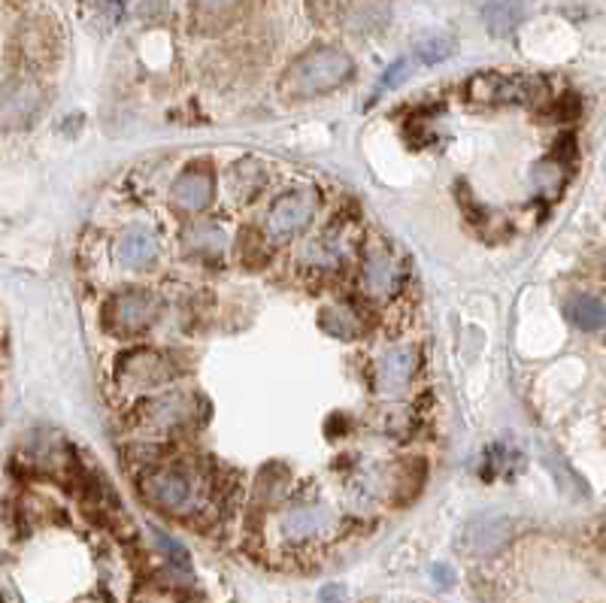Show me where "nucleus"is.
<instances>
[{
  "mask_svg": "<svg viewBox=\"0 0 606 603\" xmlns=\"http://www.w3.org/2000/svg\"><path fill=\"white\" fill-rule=\"evenodd\" d=\"M524 15H528V0H488L482 19L494 37H507L522 25Z\"/></svg>",
  "mask_w": 606,
  "mask_h": 603,
  "instance_id": "13",
  "label": "nucleus"
},
{
  "mask_svg": "<svg viewBox=\"0 0 606 603\" xmlns=\"http://www.w3.org/2000/svg\"><path fill=\"white\" fill-rule=\"evenodd\" d=\"M319 324H322L331 337L353 340L361 334V319H358V316H355V309L346 307V304H334V307L322 309Z\"/></svg>",
  "mask_w": 606,
  "mask_h": 603,
  "instance_id": "15",
  "label": "nucleus"
},
{
  "mask_svg": "<svg viewBox=\"0 0 606 603\" xmlns=\"http://www.w3.org/2000/svg\"><path fill=\"white\" fill-rule=\"evenodd\" d=\"M119 258H122V264L131 267V270H146L149 264H156V237H152L149 231H143V227L125 231V234L119 237Z\"/></svg>",
  "mask_w": 606,
  "mask_h": 603,
  "instance_id": "12",
  "label": "nucleus"
},
{
  "mask_svg": "<svg viewBox=\"0 0 606 603\" xmlns=\"http://www.w3.org/2000/svg\"><path fill=\"white\" fill-rule=\"evenodd\" d=\"M158 304L146 292H125L113 300V324L119 331H143L146 324L156 322Z\"/></svg>",
  "mask_w": 606,
  "mask_h": 603,
  "instance_id": "8",
  "label": "nucleus"
},
{
  "mask_svg": "<svg viewBox=\"0 0 606 603\" xmlns=\"http://www.w3.org/2000/svg\"><path fill=\"white\" fill-rule=\"evenodd\" d=\"M134 603H176V594L158 589V586H146L134 594Z\"/></svg>",
  "mask_w": 606,
  "mask_h": 603,
  "instance_id": "22",
  "label": "nucleus"
},
{
  "mask_svg": "<svg viewBox=\"0 0 606 603\" xmlns=\"http://www.w3.org/2000/svg\"><path fill=\"white\" fill-rule=\"evenodd\" d=\"M143 497L158 509H168V513H185L198 504L200 485L198 477L185 467H156L149 470L140 482Z\"/></svg>",
  "mask_w": 606,
  "mask_h": 603,
  "instance_id": "2",
  "label": "nucleus"
},
{
  "mask_svg": "<svg viewBox=\"0 0 606 603\" xmlns=\"http://www.w3.org/2000/svg\"><path fill=\"white\" fill-rule=\"evenodd\" d=\"M334 525V513L324 504H300L285 509L283 519H280V531H283L285 540L292 543H304V540H312V537H322V533L331 531Z\"/></svg>",
  "mask_w": 606,
  "mask_h": 603,
  "instance_id": "6",
  "label": "nucleus"
},
{
  "mask_svg": "<svg viewBox=\"0 0 606 603\" xmlns=\"http://www.w3.org/2000/svg\"><path fill=\"white\" fill-rule=\"evenodd\" d=\"M156 533V543L161 546V552L168 555L170 562H176L180 567H188V552L183 549V543H176V540H170L164 531H152Z\"/></svg>",
  "mask_w": 606,
  "mask_h": 603,
  "instance_id": "20",
  "label": "nucleus"
},
{
  "mask_svg": "<svg viewBox=\"0 0 606 603\" xmlns=\"http://www.w3.org/2000/svg\"><path fill=\"white\" fill-rule=\"evenodd\" d=\"M191 234H195V237H191V243H195L198 249H210V253H215V249L222 246V234H219V231H215V227H210V225L195 227Z\"/></svg>",
  "mask_w": 606,
  "mask_h": 603,
  "instance_id": "21",
  "label": "nucleus"
},
{
  "mask_svg": "<svg viewBox=\"0 0 606 603\" xmlns=\"http://www.w3.org/2000/svg\"><path fill=\"white\" fill-rule=\"evenodd\" d=\"M42 91L28 79L10 83L0 88V127H25L34 122V115L40 113Z\"/></svg>",
  "mask_w": 606,
  "mask_h": 603,
  "instance_id": "5",
  "label": "nucleus"
},
{
  "mask_svg": "<svg viewBox=\"0 0 606 603\" xmlns=\"http://www.w3.org/2000/svg\"><path fill=\"white\" fill-rule=\"evenodd\" d=\"M509 533H512V525H509L507 516L500 513H485L480 519H473L467 525L465 531V546L470 555H494L509 543Z\"/></svg>",
  "mask_w": 606,
  "mask_h": 603,
  "instance_id": "7",
  "label": "nucleus"
},
{
  "mask_svg": "<svg viewBox=\"0 0 606 603\" xmlns=\"http://www.w3.org/2000/svg\"><path fill=\"white\" fill-rule=\"evenodd\" d=\"M122 377L137 385H158L170 377V365L158 352H134L122 361Z\"/></svg>",
  "mask_w": 606,
  "mask_h": 603,
  "instance_id": "14",
  "label": "nucleus"
},
{
  "mask_svg": "<svg viewBox=\"0 0 606 603\" xmlns=\"http://www.w3.org/2000/svg\"><path fill=\"white\" fill-rule=\"evenodd\" d=\"M452 56H455V40L449 34H428V37L416 42V58L422 64H440V61H446Z\"/></svg>",
  "mask_w": 606,
  "mask_h": 603,
  "instance_id": "17",
  "label": "nucleus"
},
{
  "mask_svg": "<svg viewBox=\"0 0 606 603\" xmlns=\"http://www.w3.org/2000/svg\"><path fill=\"white\" fill-rule=\"evenodd\" d=\"M567 316H570V322L577 324V328H582V331H601V328H604V304L592 295L570 297Z\"/></svg>",
  "mask_w": 606,
  "mask_h": 603,
  "instance_id": "16",
  "label": "nucleus"
},
{
  "mask_svg": "<svg viewBox=\"0 0 606 603\" xmlns=\"http://www.w3.org/2000/svg\"><path fill=\"white\" fill-rule=\"evenodd\" d=\"M434 579H437V586H443V589H449L452 582H455V574H452V567H446V564H437L434 570Z\"/></svg>",
  "mask_w": 606,
  "mask_h": 603,
  "instance_id": "25",
  "label": "nucleus"
},
{
  "mask_svg": "<svg viewBox=\"0 0 606 603\" xmlns=\"http://www.w3.org/2000/svg\"><path fill=\"white\" fill-rule=\"evenodd\" d=\"M339 253H343V249H339L337 243H334V237H324V239H319V243L307 246V258H310L312 264H322V267L337 264Z\"/></svg>",
  "mask_w": 606,
  "mask_h": 603,
  "instance_id": "18",
  "label": "nucleus"
},
{
  "mask_svg": "<svg viewBox=\"0 0 606 603\" xmlns=\"http://www.w3.org/2000/svg\"><path fill=\"white\" fill-rule=\"evenodd\" d=\"M543 88L528 76H504V73H480L467 85V98L477 103H528Z\"/></svg>",
  "mask_w": 606,
  "mask_h": 603,
  "instance_id": "4",
  "label": "nucleus"
},
{
  "mask_svg": "<svg viewBox=\"0 0 606 603\" xmlns=\"http://www.w3.org/2000/svg\"><path fill=\"white\" fill-rule=\"evenodd\" d=\"M361 280H364V292L370 297L395 295L397 282H400V273H397L395 258L385 253V249H373V253L364 258Z\"/></svg>",
  "mask_w": 606,
  "mask_h": 603,
  "instance_id": "9",
  "label": "nucleus"
},
{
  "mask_svg": "<svg viewBox=\"0 0 606 603\" xmlns=\"http://www.w3.org/2000/svg\"><path fill=\"white\" fill-rule=\"evenodd\" d=\"M343 586H327V589H322V603H343Z\"/></svg>",
  "mask_w": 606,
  "mask_h": 603,
  "instance_id": "26",
  "label": "nucleus"
},
{
  "mask_svg": "<svg viewBox=\"0 0 606 603\" xmlns=\"http://www.w3.org/2000/svg\"><path fill=\"white\" fill-rule=\"evenodd\" d=\"M200 10H210V13H222V10H231L234 3H240V0H195Z\"/></svg>",
  "mask_w": 606,
  "mask_h": 603,
  "instance_id": "24",
  "label": "nucleus"
},
{
  "mask_svg": "<svg viewBox=\"0 0 606 603\" xmlns=\"http://www.w3.org/2000/svg\"><path fill=\"white\" fill-rule=\"evenodd\" d=\"M355 73L353 58L346 56L343 49L334 46H319L310 49L307 56H300L288 67L283 79V88L295 98H312V95H324L334 91L337 85H343Z\"/></svg>",
  "mask_w": 606,
  "mask_h": 603,
  "instance_id": "1",
  "label": "nucleus"
},
{
  "mask_svg": "<svg viewBox=\"0 0 606 603\" xmlns=\"http://www.w3.org/2000/svg\"><path fill=\"white\" fill-rule=\"evenodd\" d=\"M412 370H416V355H412V349H388L380 358V367H376L380 389L385 394L400 392L409 379H412Z\"/></svg>",
  "mask_w": 606,
  "mask_h": 603,
  "instance_id": "11",
  "label": "nucleus"
},
{
  "mask_svg": "<svg viewBox=\"0 0 606 603\" xmlns=\"http://www.w3.org/2000/svg\"><path fill=\"white\" fill-rule=\"evenodd\" d=\"M534 180L540 183V192H546L549 185H561V173L552 170V164H543L540 170H534Z\"/></svg>",
  "mask_w": 606,
  "mask_h": 603,
  "instance_id": "23",
  "label": "nucleus"
},
{
  "mask_svg": "<svg viewBox=\"0 0 606 603\" xmlns=\"http://www.w3.org/2000/svg\"><path fill=\"white\" fill-rule=\"evenodd\" d=\"M319 204H322V195L316 188H295L283 195L264 219V237L270 243H285L288 237L300 234L312 222Z\"/></svg>",
  "mask_w": 606,
  "mask_h": 603,
  "instance_id": "3",
  "label": "nucleus"
},
{
  "mask_svg": "<svg viewBox=\"0 0 606 603\" xmlns=\"http://www.w3.org/2000/svg\"><path fill=\"white\" fill-rule=\"evenodd\" d=\"M409 73H412V64H409V58H400V61H395L388 71L382 73V79H380V95H385V91H395L397 85L400 83H407L409 79Z\"/></svg>",
  "mask_w": 606,
  "mask_h": 603,
  "instance_id": "19",
  "label": "nucleus"
},
{
  "mask_svg": "<svg viewBox=\"0 0 606 603\" xmlns=\"http://www.w3.org/2000/svg\"><path fill=\"white\" fill-rule=\"evenodd\" d=\"M173 200L188 212H200L210 207L212 200V176L203 168L185 170L173 185Z\"/></svg>",
  "mask_w": 606,
  "mask_h": 603,
  "instance_id": "10",
  "label": "nucleus"
}]
</instances>
